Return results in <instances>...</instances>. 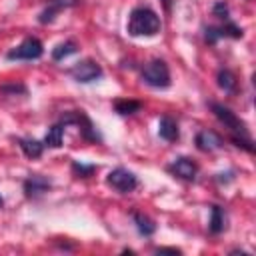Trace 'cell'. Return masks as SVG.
Masks as SVG:
<instances>
[{
  "instance_id": "6da1fadb",
  "label": "cell",
  "mask_w": 256,
  "mask_h": 256,
  "mask_svg": "<svg viewBox=\"0 0 256 256\" xmlns=\"http://www.w3.org/2000/svg\"><path fill=\"white\" fill-rule=\"evenodd\" d=\"M210 108H212V112H214V116L232 132V142L236 144V146H242L244 150H248V152H254V146H252V138H250V134H248V128H246V124L230 110V108H226L224 104H218V102H210Z\"/></svg>"
},
{
  "instance_id": "7a4b0ae2",
  "label": "cell",
  "mask_w": 256,
  "mask_h": 256,
  "mask_svg": "<svg viewBox=\"0 0 256 256\" xmlns=\"http://www.w3.org/2000/svg\"><path fill=\"white\" fill-rule=\"evenodd\" d=\"M162 28V22H160V16L148 8V6H136L130 16H128V24H126V30L130 36H156Z\"/></svg>"
},
{
  "instance_id": "3957f363",
  "label": "cell",
  "mask_w": 256,
  "mask_h": 256,
  "mask_svg": "<svg viewBox=\"0 0 256 256\" xmlns=\"http://www.w3.org/2000/svg\"><path fill=\"white\" fill-rule=\"evenodd\" d=\"M142 80L152 88H168L170 86V68L164 60L154 58L142 68Z\"/></svg>"
},
{
  "instance_id": "277c9868",
  "label": "cell",
  "mask_w": 256,
  "mask_h": 256,
  "mask_svg": "<svg viewBox=\"0 0 256 256\" xmlns=\"http://www.w3.org/2000/svg\"><path fill=\"white\" fill-rule=\"evenodd\" d=\"M60 124H76L80 126V132H82V138L88 140V142H100V134L96 132L94 124L90 122V118L82 112V110H70V112H64L62 118H60Z\"/></svg>"
},
{
  "instance_id": "5b68a950",
  "label": "cell",
  "mask_w": 256,
  "mask_h": 256,
  "mask_svg": "<svg viewBox=\"0 0 256 256\" xmlns=\"http://www.w3.org/2000/svg\"><path fill=\"white\" fill-rule=\"evenodd\" d=\"M42 54H44V44H42L38 38L28 36V38H24L16 48L8 50L6 58H8V60H38Z\"/></svg>"
},
{
  "instance_id": "8992f818",
  "label": "cell",
  "mask_w": 256,
  "mask_h": 256,
  "mask_svg": "<svg viewBox=\"0 0 256 256\" xmlns=\"http://www.w3.org/2000/svg\"><path fill=\"white\" fill-rule=\"evenodd\" d=\"M106 182H108V186H112V188H114L116 192H120V194H128V192H132V190L138 186L136 174L130 172L128 168H122V166L110 170L108 176H106Z\"/></svg>"
},
{
  "instance_id": "52a82bcc",
  "label": "cell",
  "mask_w": 256,
  "mask_h": 256,
  "mask_svg": "<svg viewBox=\"0 0 256 256\" xmlns=\"http://www.w3.org/2000/svg\"><path fill=\"white\" fill-rule=\"evenodd\" d=\"M68 74H70L76 82H80V84H88V82H94V80H98V78L102 76V66H100L98 62L86 58V60L76 62V64L68 70Z\"/></svg>"
},
{
  "instance_id": "ba28073f",
  "label": "cell",
  "mask_w": 256,
  "mask_h": 256,
  "mask_svg": "<svg viewBox=\"0 0 256 256\" xmlns=\"http://www.w3.org/2000/svg\"><path fill=\"white\" fill-rule=\"evenodd\" d=\"M168 172H172L174 176H178V178L190 182V180L196 178V174H198V166H196V162H194L192 158H188V156H180V158H176V160L168 166Z\"/></svg>"
},
{
  "instance_id": "9c48e42d",
  "label": "cell",
  "mask_w": 256,
  "mask_h": 256,
  "mask_svg": "<svg viewBox=\"0 0 256 256\" xmlns=\"http://www.w3.org/2000/svg\"><path fill=\"white\" fill-rule=\"evenodd\" d=\"M224 146V138L214 130H200L196 134V148L202 152H214Z\"/></svg>"
},
{
  "instance_id": "30bf717a",
  "label": "cell",
  "mask_w": 256,
  "mask_h": 256,
  "mask_svg": "<svg viewBox=\"0 0 256 256\" xmlns=\"http://www.w3.org/2000/svg\"><path fill=\"white\" fill-rule=\"evenodd\" d=\"M48 188H50V180L42 174H30L24 180V192L28 198H38L44 192H48Z\"/></svg>"
},
{
  "instance_id": "8fae6325",
  "label": "cell",
  "mask_w": 256,
  "mask_h": 256,
  "mask_svg": "<svg viewBox=\"0 0 256 256\" xmlns=\"http://www.w3.org/2000/svg\"><path fill=\"white\" fill-rule=\"evenodd\" d=\"M78 2H80V0H48V6L40 12L38 22H40V24H48V22H52V20L58 16L60 10L72 8V6H76Z\"/></svg>"
},
{
  "instance_id": "7c38bea8",
  "label": "cell",
  "mask_w": 256,
  "mask_h": 256,
  "mask_svg": "<svg viewBox=\"0 0 256 256\" xmlns=\"http://www.w3.org/2000/svg\"><path fill=\"white\" fill-rule=\"evenodd\" d=\"M158 136L166 142H176L178 136H180V130H178V124L172 116H162L160 122H158Z\"/></svg>"
},
{
  "instance_id": "4fadbf2b",
  "label": "cell",
  "mask_w": 256,
  "mask_h": 256,
  "mask_svg": "<svg viewBox=\"0 0 256 256\" xmlns=\"http://www.w3.org/2000/svg\"><path fill=\"white\" fill-rule=\"evenodd\" d=\"M224 228H226V214H224L222 206L214 204V206L210 208L208 230H210V234H220V232H224Z\"/></svg>"
},
{
  "instance_id": "5bb4252c",
  "label": "cell",
  "mask_w": 256,
  "mask_h": 256,
  "mask_svg": "<svg viewBox=\"0 0 256 256\" xmlns=\"http://www.w3.org/2000/svg\"><path fill=\"white\" fill-rule=\"evenodd\" d=\"M216 82L220 86V90H224L226 94H234L236 92V76L232 70L228 68H220L216 74Z\"/></svg>"
},
{
  "instance_id": "9a60e30c",
  "label": "cell",
  "mask_w": 256,
  "mask_h": 256,
  "mask_svg": "<svg viewBox=\"0 0 256 256\" xmlns=\"http://www.w3.org/2000/svg\"><path fill=\"white\" fill-rule=\"evenodd\" d=\"M18 144H20L24 156H28V158H32V160H34V158H40L42 152H44V142L34 140V138H20Z\"/></svg>"
},
{
  "instance_id": "2e32d148",
  "label": "cell",
  "mask_w": 256,
  "mask_h": 256,
  "mask_svg": "<svg viewBox=\"0 0 256 256\" xmlns=\"http://www.w3.org/2000/svg\"><path fill=\"white\" fill-rule=\"evenodd\" d=\"M62 140H64V124H54L48 128V132L44 134V146H50V148H60L62 146Z\"/></svg>"
},
{
  "instance_id": "e0dca14e",
  "label": "cell",
  "mask_w": 256,
  "mask_h": 256,
  "mask_svg": "<svg viewBox=\"0 0 256 256\" xmlns=\"http://www.w3.org/2000/svg\"><path fill=\"white\" fill-rule=\"evenodd\" d=\"M140 108H142V102H138V100H130V98H118V100H114V110L120 116L136 114Z\"/></svg>"
},
{
  "instance_id": "ac0fdd59",
  "label": "cell",
  "mask_w": 256,
  "mask_h": 256,
  "mask_svg": "<svg viewBox=\"0 0 256 256\" xmlns=\"http://www.w3.org/2000/svg\"><path fill=\"white\" fill-rule=\"evenodd\" d=\"M134 224H136V230L142 234V236H152L154 232H156V224H154V220L152 218H148L146 214H140V212H136L134 216Z\"/></svg>"
},
{
  "instance_id": "d6986e66",
  "label": "cell",
  "mask_w": 256,
  "mask_h": 256,
  "mask_svg": "<svg viewBox=\"0 0 256 256\" xmlns=\"http://www.w3.org/2000/svg\"><path fill=\"white\" fill-rule=\"evenodd\" d=\"M76 50H78V46H76V42H72V40H66V42H60L56 48H52V60H56V62H60V60H64V58H68V56H72V54H76Z\"/></svg>"
},
{
  "instance_id": "ffe728a7",
  "label": "cell",
  "mask_w": 256,
  "mask_h": 256,
  "mask_svg": "<svg viewBox=\"0 0 256 256\" xmlns=\"http://www.w3.org/2000/svg\"><path fill=\"white\" fill-rule=\"evenodd\" d=\"M72 172H74L78 178H88V176H92V174L96 172V166H94V164H84V162L74 160V162H72Z\"/></svg>"
},
{
  "instance_id": "44dd1931",
  "label": "cell",
  "mask_w": 256,
  "mask_h": 256,
  "mask_svg": "<svg viewBox=\"0 0 256 256\" xmlns=\"http://www.w3.org/2000/svg\"><path fill=\"white\" fill-rule=\"evenodd\" d=\"M212 14H214L216 18L224 20V22H226V20H230V10H228V4H226V2H222V0L214 4V8H212Z\"/></svg>"
},
{
  "instance_id": "7402d4cb",
  "label": "cell",
  "mask_w": 256,
  "mask_h": 256,
  "mask_svg": "<svg viewBox=\"0 0 256 256\" xmlns=\"http://www.w3.org/2000/svg\"><path fill=\"white\" fill-rule=\"evenodd\" d=\"M0 90H2V92H22V94H26V86H22V84H12V86H2Z\"/></svg>"
},
{
  "instance_id": "603a6c76",
  "label": "cell",
  "mask_w": 256,
  "mask_h": 256,
  "mask_svg": "<svg viewBox=\"0 0 256 256\" xmlns=\"http://www.w3.org/2000/svg\"><path fill=\"white\" fill-rule=\"evenodd\" d=\"M156 252H158V254H180L178 248H158Z\"/></svg>"
},
{
  "instance_id": "cb8c5ba5",
  "label": "cell",
  "mask_w": 256,
  "mask_h": 256,
  "mask_svg": "<svg viewBox=\"0 0 256 256\" xmlns=\"http://www.w3.org/2000/svg\"><path fill=\"white\" fill-rule=\"evenodd\" d=\"M162 2H164V8H166V10H170V4H172V0H162Z\"/></svg>"
},
{
  "instance_id": "d4e9b609",
  "label": "cell",
  "mask_w": 256,
  "mask_h": 256,
  "mask_svg": "<svg viewBox=\"0 0 256 256\" xmlns=\"http://www.w3.org/2000/svg\"><path fill=\"white\" fill-rule=\"evenodd\" d=\"M4 206V198H2V194H0V208Z\"/></svg>"
}]
</instances>
